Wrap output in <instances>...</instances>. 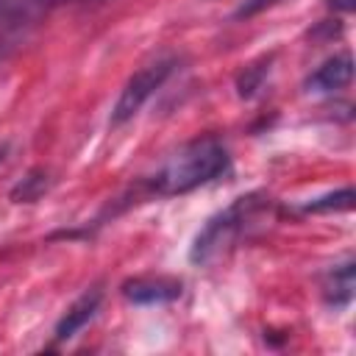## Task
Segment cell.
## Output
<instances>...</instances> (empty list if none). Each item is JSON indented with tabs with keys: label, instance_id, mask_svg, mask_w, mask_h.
I'll return each mask as SVG.
<instances>
[{
	"label": "cell",
	"instance_id": "cell-10",
	"mask_svg": "<svg viewBox=\"0 0 356 356\" xmlns=\"http://www.w3.org/2000/svg\"><path fill=\"white\" fill-rule=\"evenodd\" d=\"M44 189H47V175H44L42 170H33V172H28V175L11 189V200H14V203H31V200H36Z\"/></svg>",
	"mask_w": 356,
	"mask_h": 356
},
{
	"label": "cell",
	"instance_id": "cell-5",
	"mask_svg": "<svg viewBox=\"0 0 356 356\" xmlns=\"http://www.w3.org/2000/svg\"><path fill=\"white\" fill-rule=\"evenodd\" d=\"M353 78V58L350 53H337L328 61H323L309 78H306V92L312 95H328V92H339L350 83Z\"/></svg>",
	"mask_w": 356,
	"mask_h": 356
},
{
	"label": "cell",
	"instance_id": "cell-12",
	"mask_svg": "<svg viewBox=\"0 0 356 356\" xmlns=\"http://www.w3.org/2000/svg\"><path fill=\"white\" fill-rule=\"evenodd\" d=\"M331 6H339V8H345V11H350V8H353V3H350V0H331Z\"/></svg>",
	"mask_w": 356,
	"mask_h": 356
},
{
	"label": "cell",
	"instance_id": "cell-1",
	"mask_svg": "<svg viewBox=\"0 0 356 356\" xmlns=\"http://www.w3.org/2000/svg\"><path fill=\"white\" fill-rule=\"evenodd\" d=\"M228 170V150L217 136H197L178 147L147 181L150 192L161 197L192 192L203 184H211Z\"/></svg>",
	"mask_w": 356,
	"mask_h": 356
},
{
	"label": "cell",
	"instance_id": "cell-9",
	"mask_svg": "<svg viewBox=\"0 0 356 356\" xmlns=\"http://www.w3.org/2000/svg\"><path fill=\"white\" fill-rule=\"evenodd\" d=\"M267 72H270V58H261L259 64H248V67L239 72V78H236L239 97H253V95L261 89Z\"/></svg>",
	"mask_w": 356,
	"mask_h": 356
},
{
	"label": "cell",
	"instance_id": "cell-13",
	"mask_svg": "<svg viewBox=\"0 0 356 356\" xmlns=\"http://www.w3.org/2000/svg\"><path fill=\"white\" fill-rule=\"evenodd\" d=\"M64 3H72V0H39V6H64Z\"/></svg>",
	"mask_w": 356,
	"mask_h": 356
},
{
	"label": "cell",
	"instance_id": "cell-2",
	"mask_svg": "<svg viewBox=\"0 0 356 356\" xmlns=\"http://www.w3.org/2000/svg\"><path fill=\"white\" fill-rule=\"evenodd\" d=\"M259 206H261L259 195H248V197H236L228 209H222L214 217H209L206 225L197 231V236L192 242L189 259L195 264H209L211 259H217L248 228V222L256 217Z\"/></svg>",
	"mask_w": 356,
	"mask_h": 356
},
{
	"label": "cell",
	"instance_id": "cell-8",
	"mask_svg": "<svg viewBox=\"0 0 356 356\" xmlns=\"http://www.w3.org/2000/svg\"><path fill=\"white\" fill-rule=\"evenodd\" d=\"M353 206V189L342 186L337 192H325L320 197H312L309 203H303V211H314V214H325V211H348Z\"/></svg>",
	"mask_w": 356,
	"mask_h": 356
},
{
	"label": "cell",
	"instance_id": "cell-11",
	"mask_svg": "<svg viewBox=\"0 0 356 356\" xmlns=\"http://www.w3.org/2000/svg\"><path fill=\"white\" fill-rule=\"evenodd\" d=\"M278 3H284V0H242V6L234 11V17H236V19H248V17H256V14H261L264 8H273V6H278Z\"/></svg>",
	"mask_w": 356,
	"mask_h": 356
},
{
	"label": "cell",
	"instance_id": "cell-4",
	"mask_svg": "<svg viewBox=\"0 0 356 356\" xmlns=\"http://www.w3.org/2000/svg\"><path fill=\"white\" fill-rule=\"evenodd\" d=\"M181 289H184V284L170 275H139V278H128L122 284V295L139 306L172 303L181 298Z\"/></svg>",
	"mask_w": 356,
	"mask_h": 356
},
{
	"label": "cell",
	"instance_id": "cell-6",
	"mask_svg": "<svg viewBox=\"0 0 356 356\" xmlns=\"http://www.w3.org/2000/svg\"><path fill=\"white\" fill-rule=\"evenodd\" d=\"M100 300H103V289L100 286H92V289H86L67 312H64V317L58 320V325H56V339L58 342H64V339H72L95 314H97V309H100Z\"/></svg>",
	"mask_w": 356,
	"mask_h": 356
},
{
	"label": "cell",
	"instance_id": "cell-3",
	"mask_svg": "<svg viewBox=\"0 0 356 356\" xmlns=\"http://www.w3.org/2000/svg\"><path fill=\"white\" fill-rule=\"evenodd\" d=\"M175 64H178L175 56H164V58H156V61L145 64L142 70H136V72L125 81V86H122V92H120L114 108H111V125L128 122V120L164 86V81L172 75Z\"/></svg>",
	"mask_w": 356,
	"mask_h": 356
},
{
	"label": "cell",
	"instance_id": "cell-7",
	"mask_svg": "<svg viewBox=\"0 0 356 356\" xmlns=\"http://www.w3.org/2000/svg\"><path fill=\"white\" fill-rule=\"evenodd\" d=\"M353 286H356V281H353V261H345V264L334 267L331 275H328V284H325L328 303L337 306V309L348 306L350 298H353Z\"/></svg>",
	"mask_w": 356,
	"mask_h": 356
},
{
	"label": "cell",
	"instance_id": "cell-14",
	"mask_svg": "<svg viewBox=\"0 0 356 356\" xmlns=\"http://www.w3.org/2000/svg\"><path fill=\"white\" fill-rule=\"evenodd\" d=\"M6 150H8V147H6V145H0V161L6 159Z\"/></svg>",
	"mask_w": 356,
	"mask_h": 356
}]
</instances>
